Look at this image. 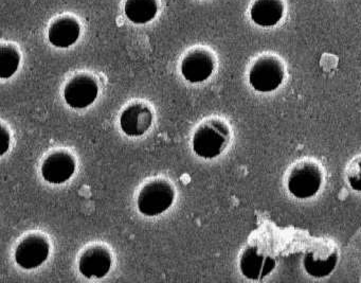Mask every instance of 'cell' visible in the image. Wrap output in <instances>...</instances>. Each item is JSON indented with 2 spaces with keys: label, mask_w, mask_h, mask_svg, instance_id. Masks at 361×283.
Returning a JSON list of instances; mask_svg holds the SVG:
<instances>
[{
  "label": "cell",
  "mask_w": 361,
  "mask_h": 283,
  "mask_svg": "<svg viewBox=\"0 0 361 283\" xmlns=\"http://www.w3.org/2000/svg\"><path fill=\"white\" fill-rule=\"evenodd\" d=\"M229 128L217 120L202 124L193 135V151L204 159L221 155L229 141Z\"/></svg>",
  "instance_id": "obj_1"
},
{
  "label": "cell",
  "mask_w": 361,
  "mask_h": 283,
  "mask_svg": "<svg viewBox=\"0 0 361 283\" xmlns=\"http://www.w3.org/2000/svg\"><path fill=\"white\" fill-rule=\"evenodd\" d=\"M322 183V169L317 162L310 159L298 162L287 177L289 193L300 200L316 195Z\"/></svg>",
  "instance_id": "obj_2"
},
{
  "label": "cell",
  "mask_w": 361,
  "mask_h": 283,
  "mask_svg": "<svg viewBox=\"0 0 361 283\" xmlns=\"http://www.w3.org/2000/svg\"><path fill=\"white\" fill-rule=\"evenodd\" d=\"M174 200L173 186L164 179H155L143 186L137 198V207L141 215L156 217L166 212Z\"/></svg>",
  "instance_id": "obj_3"
},
{
  "label": "cell",
  "mask_w": 361,
  "mask_h": 283,
  "mask_svg": "<svg viewBox=\"0 0 361 283\" xmlns=\"http://www.w3.org/2000/svg\"><path fill=\"white\" fill-rule=\"evenodd\" d=\"M285 71L282 63L274 56L259 59L249 71V83L259 92L278 90L284 81Z\"/></svg>",
  "instance_id": "obj_4"
},
{
  "label": "cell",
  "mask_w": 361,
  "mask_h": 283,
  "mask_svg": "<svg viewBox=\"0 0 361 283\" xmlns=\"http://www.w3.org/2000/svg\"><path fill=\"white\" fill-rule=\"evenodd\" d=\"M50 244L41 234L25 236L16 246L14 258L18 266L24 270H33L41 266L49 257Z\"/></svg>",
  "instance_id": "obj_5"
},
{
  "label": "cell",
  "mask_w": 361,
  "mask_h": 283,
  "mask_svg": "<svg viewBox=\"0 0 361 283\" xmlns=\"http://www.w3.org/2000/svg\"><path fill=\"white\" fill-rule=\"evenodd\" d=\"M99 86L88 75L73 77L65 86L64 99L68 107L75 109L90 107L98 98Z\"/></svg>",
  "instance_id": "obj_6"
},
{
  "label": "cell",
  "mask_w": 361,
  "mask_h": 283,
  "mask_svg": "<svg viewBox=\"0 0 361 283\" xmlns=\"http://www.w3.org/2000/svg\"><path fill=\"white\" fill-rule=\"evenodd\" d=\"M77 164L75 157L66 151H56L49 154L42 164L43 179L49 183L61 185L66 183L75 174Z\"/></svg>",
  "instance_id": "obj_7"
},
{
  "label": "cell",
  "mask_w": 361,
  "mask_h": 283,
  "mask_svg": "<svg viewBox=\"0 0 361 283\" xmlns=\"http://www.w3.org/2000/svg\"><path fill=\"white\" fill-rule=\"evenodd\" d=\"M113 258L109 249L101 245L86 249L79 261V270L86 278H103L109 274Z\"/></svg>",
  "instance_id": "obj_8"
},
{
  "label": "cell",
  "mask_w": 361,
  "mask_h": 283,
  "mask_svg": "<svg viewBox=\"0 0 361 283\" xmlns=\"http://www.w3.org/2000/svg\"><path fill=\"white\" fill-rule=\"evenodd\" d=\"M153 124V113L142 103H135L122 112L120 128L124 134L130 137L145 135Z\"/></svg>",
  "instance_id": "obj_9"
},
{
  "label": "cell",
  "mask_w": 361,
  "mask_h": 283,
  "mask_svg": "<svg viewBox=\"0 0 361 283\" xmlns=\"http://www.w3.org/2000/svg\"><path fill=\"white\" fill-rule=\"evenodd\" d=\"M214 60L204 50L190 52L181 63V73L190 83H202L212 76Z\"/></svg>",
  "instance_id": "obj_10"
},
{
  "label": "cell",
  "mask_w": 361,
  "mask_h": 283,
  "mask_svg": "<svg viewBox=\"0 0 361 283\" xmlns=\"http://www.w3.org/2000/svg\"><path fill=\"white\" fill-rule=\"evenodd\" d=\"M276 267V261L272 258L265 257L259 253L255 246H248L240 259V270L246 278L259 280L268 276Z\"/></svg>",
  "instance_id": "obj_11"
},
{
  "label": "cell",
  "mask_w": 361,
  "mask_h": 283,
  "mask_svg": "<svg viewBox=\"0 0 361 283\" xmlns=\"http://www.w3.org/2000/svg\"><path fill=\"white\" fill-rule=\"evenodd\" d=\"M81 35L79 23L71 18L56 20L48 31L50 43L58 48H68L77 43Z\"/></svg>",
  "instance_id": "obj_12"
},
{
  "label": "cell",
  "mask_w": 361,
  "mask_h": 283,
  "mask_svg": "<svg viewBox=\"0 0 361 283\" xmlns=\"http://www.w3.org/2000/svg\"><path fill=\"white\" fill-rule=\"evenodd\" d=\"M283 12L280 0H257L251 8V20L257 26L268 28L276 26L282 20Z\"/></svg>",
  "instance_id": "obj_13"
},
{
  "label": "cell",
  "mask_w": 361,
  "mask_h": 283,
  "mask_svg": "<svg viewBox=\"0 0 361 283\" xmlns=\"http://www.w3.org/2000/svg\"><path fill=\"white\" fill-rule=\"evenodd\" d=\"M337 262L338 255L335 251H331L327 255L308 251L304 257L303 265L310 276L322 278L329 276L335 270Z\"/></svg>",
  "instance_id": "obj_14"
},
{
  "label": "cell",
  "mask_w": 361,
  "mask_h": 283,
  "mask_svg": "<svg viewBox=\"0 0 361 283\" xmlns=\"http://www.w3.org/2000/svg\"><path fill=\"white\" fill-rule=\"evenodd\" d=\"M126 18L137 25L147 24L155 18L158 11L156 0H126Z\"/></svg>",
  "instance_id": "obj_15"
},
{
  "label": "cell",
  "mask_w": 361,
  "mask_h": 283,
  "mask_svg": "<svg viewBox=\"0 0 361 283\" xmlns=\"http://www.w3.org/2000/svg\"><path fill=\"white\" fill-rule=\"evenodd\" d=\"M20 54L13 46L4 45L0 49V78L10 79L18 71Z\"/></svg>",
  "instance_id": "obj_16"
},
{
  "label": "cell",
  "mask_w": 361,
  "mask_h": 283,
  "mask_svg": "<svg viewBox=\"0 0 361 283\" xmlns=\"http://www.w3.org/2000/svg\"><path fill=\"white\" fill-rule=\"evenodd\" d=\"M348 185L355 191L361 192V156L355 158L346 171Z\"/></svg>",
  "instance_id": "obj_17"
},
{
  "label": "cell",
  "mask_w": 361,
  "mask_h": 283,
  "mask_svg": "<svg viewBox=\"0 0 361 283\" xmlns=\"http://www.w3.org/2000/svg\"><path fill=\"white\" fill-rule=\"evenodd\" d=\"M10 133L8 132L7 128L5 126H1V141H0V147H1V156L7 153L10 147Z\"/></svg>",
  "instance_id": "obj_18"
}]
</instances>
